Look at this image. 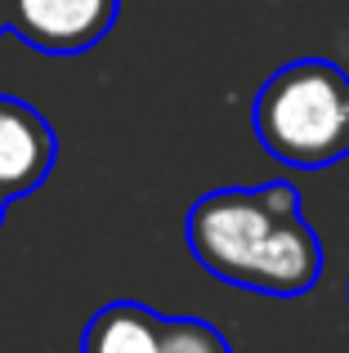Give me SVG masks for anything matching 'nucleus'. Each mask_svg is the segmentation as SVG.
I'll list each match as a JSON object with an SVG mask.
<instances>
[{
	"instance_id": "nucleus-1",
	"label": "nucleus",
	"mask_w": 349,
	"mask_h": 353,
	"mask_svg": "<svg viewBox=\"0 0 349 353\" xmlns=\"http://www.w3.org/2000/svg\"><path fill=\"white\" fill-rule=\"evenodd\" d=\"M188 246L206 273L260 295H305L323 277V241L291 183L219 188L188 210Z\"/></svg>"
},
{
	"instance_id": "nucleus-2",
	"label": "nucleus",
	"mask_w": 349,
	"mask_h": 353,
	"mask_svg": "<svg viewBox=\"0 0 349 353\" xmlns=\"http://www.w3.org/2000/svg\"><path fill=\"white\" fill-rule=\"evenodd\" d=\"M264 152L300 170L349 157V77L327 59L287 63L264 81L251 108Z\"/></svg>"
},
{
	"instance_id": "nucleus-3",
	"label": "nucleus",
	"mask_w": 349,
	"mask_h": 353,
	"mask_svg": "<svg viewBox=\"0 0 349 353\" xmlns=\"http://www.w3.org/2000/svg\"><path fill=\"white\" fill-rule=\"evenodd\" d=\"M121 0H9V32L41 54H81L112 32Z\"/></svg>"
},
{
	"instance_id": "nucleus-4",
	"label": "nucleus",
	"mask_w": 349,
	"mask_h": 353,
	"mask_svg": "<svg viewBox=\"0 0 349 353\" xmlns=\"http://www.w3.org/2000/svg\"><path fill=\"white\" fill-rule=\"evenodd\" d=\"M54 130L36 108L18 103V99L0 94V192L5 197H23V192L41 188L54 170Z\"/></svg>"
},
{
	"instance_id": "nucleus-5",
	"label": "nucleus",
	"mask_w": 349,
	"mask_h": 353,
	"mask_svg": "<svg viewBox=\"0 0 349 353\" xmlns=\"http://www.w3.org/2000/svg\"><path fill=\"white\" fill-rule=\"evenodd\" d=\"M161 322L148 304L117 300L90 318L81 353H161Z\"/></svg>"
},
{
	"instance_id": "nucleus-6",
	"label": "nucleus",
	"mask_w": 349,
	"mask_h": 353,
	"mask_svg": "<svg viewBox=\"0 0 349 353\" xmlns=\"http://www.w3.org/2000/svg\"><path fill=\"white\" fill-rule=\"evenodd\" d=\"M161 353H233V349H228V340L210 322L166 318L161 322Z\"/></svg>"
},
{
	"instance_id": "nucleus-7",
	"label": "nucleus",
	"mask_w": 349,
	"mask_h": 353,
	"mask_svg": "<svg viewBox=\"0 0 349 353\" xmlns=\"http://www.w3.org/2000/svg\"><path fill=\"white\" fill-rule=\"evenodd\" d=\"M9 32V0H0V36Z\"/></svg>"
},
{
	"instance_id": "nucleus-8",
	"label": "nucleus",
	"mask_w": 349,
	"mask_h": 353,
	"mask_svg": "<svg viewBox=\"0 0 349 353\" xmlns=\"http://www.w3.org/2000/svg\"><path fill=\"white\" fill-rule=\"evenodd\" d=\"M5 206H9V197H5V192H0V224H5Z\"/></svg>"
}]
</instances>
